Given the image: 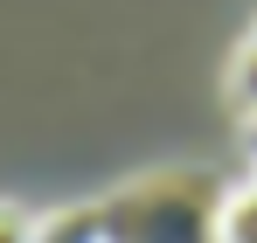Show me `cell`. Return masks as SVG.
<instances>
[{
    "instance_id": "277c9868",
    "label": "cell",
    "mask_w": 257,
    "mask_h": 243,
    "mask_svg": "<svg viewBox=\"0 0 257 243\" xmlns=\"http://www.w3.org/2000/svg\"><path fill=\"white\" fill-rule=\"evenodd\" d=\"M229 97H236L243 111H257V28L243 35V49H236V63H229Z\"/></svg>"
},
{
    "instance_id": "8992f818",
    "label": "cell",
    "mask_w": 257,
    "mask_h": 243,
    "mask_svg": "<svg viewBox=\"0 0 257 243\" xmlns=\"http://www.w3.org/2000/svg\"><path fill=\"white\" fill-rule=\"evenodd\" d=\"M250 125H257V111H250Z\"/></svg>"
},
{
    "instance_id": "3957f363",
    "label": "cell",
    "mask_w": 257,
    "mask_h": 243,
    "mask_svg": "<svg viewBox=\"0 0 257 243\" xmlns=\"http://www.w3.org/2000/svg\"><path fill=\"white\" fill-rule=\"evenodd\" d=\"M35 243H104V222H97V202L84 208H56L35 222Z\"/></svg>"
},
{
    "instance_id": "7a4b0ae2",
    "label": "cell",
    "mask_w": 257,
    "mask_h": 243,
    "mask_svg": "<svg viewBox=\"0 0 257 243\" xmlns=\"http://www.w3.org/2000/svg\"><path fill=\"white\" fill-rule=\"evenodd\" d=\"M215 243H257V174H243V181H229V188H222Z\"/></svg>"
},
{
    "instance_id": "5b68a950",
    "label": "cell",
    "mask_w": 257,
    "mask_h": 243,
    "mask_svg": "<svg viewBox=\"0 0 257 243\" xmlns=\"http://www.w3.org/2000/svg\"><path fill=\"white\" fill-rule=\"evenodd\" d=\"M35 222L42 215H28L21 202H0V243H35Z\"/></svg>"
},
{
    "instance_id": "6da1fadb",
    "label": "cell",
    "mask_w": 257,
    "mask_h": 243,
    "mask_svg": "<svg viewBox=\"0 0 257 243\" xmlns=\"http://www.w3.org/2000/svg\"><path fill=\"white\" fill-rule=\"evenodd\" d=\"M222 188L209 167H174V174H146L125 181L97 202L104 243H215V208Z\"/></svg>"
}]
</instances>
